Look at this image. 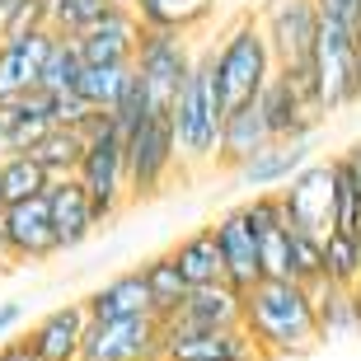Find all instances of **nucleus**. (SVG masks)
<instances>
[{"mask_svg": "<svg viewBox=\"0 0 361 361\" xmlns=\"http://www.w3.org/2000/svg\"><path fill=\"white\" fill-rule=\"evenodd\" d=\"M258 28L272 47L277 71L310 75V52H314V33H319V10L314 0H263L254 10Z\"/></svg>", "mask_w": 361, "mask_h": 361, "instance_id": "nucleus-9", "label": "nucleus"}, {"mask_svg": "<svg viewBox=\"0 0 361 361\" xmlns=\"http://www.w3.org/2000/svg\"><path fill=\"white\" fill-rule=\"evenodd\" d=\"M310 90L319 113H348L361 104V66H357V33L319 24L314 52H310Z\"/></svg>", "mask_w": 361, "mask_h": 361, "instance_id": "nucleus-6", "label": "nucleus"}, {"mask_svg": "<svg viewBox=\"0 0 361 361\" xmlns=\"http://www.w3.org/2000/svg\"><path fill=\"white\" fill-rule=\"evenodd\" d=\"M75 183L85 188L99 230L118 226L122 216H127V207H132V192H127V141L113 127V118L94 136H85L80 164H75Z\"/></svg>", "mask_w": 361, "mask_h": 361, "instance_id": "nucleus-4", "label": "nucleus"}, {"mask_svg": "<svg viewBox=\"0 0 361 361\" xmlns=\"http://www.w3.org/2000/svg\"><path fill=\"white\" fill-rule=\"evenodd\" d=\"M132 10L141 19V28H178V33L197 38L202 28L212 24L216 0H136Z\"/></svg>", "mask_w": 361, "mask_h": 361, "instance_id": "nucleus-26", "label": "nucleus"}, {"mask_svg": "<svg viewBox=\"0 0 361 361\" xmlns=\"http://www.w3.org/2000/svg\"><path fill=\"white\" fill-rule=\"evenodd\" d=\"M127 75H132V61H127V66H85L75 94H80L90 108H104V113H108L113 99L122 94V85H127Z\"/></svg>", "mask_w": 361, "mask_h": 361, "instance_id": "nucleus-32", "label": "nucleus"}, {"mask_svg": "<svg viewBox=\"0 0 361 361\" xmlns=\"http://www.w3.org/2000/svg\"><path fill=\"white\" fill-rule=\"evenodd\" d=\"M314 10H319V24L361 33V0H314Z\"/></svg>", "mask_w": 361, "mask_h": 361, "instance_id": "nucleus-34", "label": "nucleus"}, {"mask_svg": "<svg viewBox=\"0 0 361 361\" xmlns=\"http://www.w3.org/2000/svg\"><path fill=\"white\" fill-rule=\"evenodd\" d=\"M150 361H164V357H150Z\"/></svg>", "mask_w": 361, "mask_h": 361, "instance_id": "nucleus-41", "label": "nucleus"}, {"mask_svg": "<svg viewBox=\"0 0 361 361\" xmlns=\"http://www.w3.org/2000/svg\"><path fill=\"white\" fill-rule=\"evenodd\" d=\"M324 281L334 286H357L361 281V235L357 230H343V226H329L324 230Z\"/></svg>", "mask_w": 361, "mask_h": 361, "instance_id": "nucleus-28", "label": "nucleus"}, {"mask_svg": "<svg viewBox=\"0 0 361 361\" xmlns=\"http://www.w3.org/2000/svg\"><path fill=\"white\" fill-rule=\"evenodd\" d=\"M85 319H122V314H150L146 281L136 268H122L113 277H104L90 295H80Z\"/></svg>", "mask_w": 361, "mask_h": 361, "instance_id": "nucleus-23", "label": "nucleus"}, {"mask_svg": "<svg viewBox=\"0 0 361 361\" xmlns=\"http://www.w3.org/2000/svg\"><path fill=\"white\" fill-rule=\"evenodd\" d=\"M136 272H141V281H146L150 314H155V319H169V314L178 310V300H183V291H188V281L178 277L169 249H164V254H150L146 263H136Z\"/></svg>", "mask_w": 361, "mask_h": 361, "instance_id": "nucleus-27", "label": "nucleus"}, {"mask_svg": "<svg viewBox=\"0 0 361 361\" xmlns=\"http://www.w3.org/2000/svg\"><path fill=\"white\" fill-rule=\"evenodd\" d=\"M0 254L10 268H24V263H52L56 254V235L52 221H47V202L24 197V202H5L0 207Z\"/></svg>", "mask_w": 361, "mask_h": 361, "instance_id": "nucleus-12", "label": "nucleus"}, {"mask_svg": "<svg viewBox=\"0 0 361 361\" xmlns=\"http://www.w3.org/2000/svg\"><path fill=\"white\" fill-rule=\"evenodd\" d=\"M212 235H216V249H221V277L235 291H249L263 277V268H258V230L244 216V202L240 207H226V212L216 216Z\"/></svg>", "mask_w": 361, "mask_h": 361, "instance_id": "nucleus-14", "label": "nucleus"}, {"mask_svg": "<svg viewBox=\"0 0 361 361\" xmlns=\"http://www.w3.org/2000/svg\"><path fill=\"white\" fill-rule=\"evenodd\" d=\"M305 160H314V141H277V136H272L268 146L254 150V155H249V160H244L230 178H235L244 192H258V188L286 183V178H291Z\"/></svg>", "mask_w": 361, "mask_h": 361, "instance_id": "nucleus-20", "label": "nucleus"}, {"mask_svg": "<svg viewBox=\"0 0 361 361\" xmlns=\"http://www.w3.org/2000/svg\"><path fill=\"white\" fill-rule=\"evenodd\" d=\"M192 56H197L192 33H178V28H141L136 52H132V71L141 75V85H146L155 108L174 104L178 85H183L188 66H192Z\"/></svg>", "mask_w": 361, "mask_h": 361, "instance_id": "nucleus-7", "label": "nucleus"}, {"mask_svg": "<svg viewBox=\"0 0 361 361\" xmlns=\"http://www.w3.org/2000/svg\"><path fill=\"white\" fill-rule=\"evenodd\" d=\"M357 66H361V33H357Z\"/></svg>", "mask_w": 361, "mask_h": 361, "instance_id": "nucleus-39", "label": "nucleus"}, {"mask_svg": "<svg viewBox=\"0 0 361 361\" xmlns=\"http://www.w3.org/2000/svg\"><path fill=\"white\" fill-rule=\"evenodd\" d=\"M113 5H136V0H113Z\"/></svg>", "mask_w": 361, "mask_h": 361, "instance_id": "nucleus-40", "label": "nucleus"}, {"mask_svg": "<svg viewBox=\"0 0 361 361\" xmlns=\"http://www.w3.org/2000/svg\"><path fill=\"white\" fill-rule=\"evenodd\" d=\"M212 47V75H216V90H221V104L235 108V104H254L258 90L268 85V75L277 71L272 61V47L258 28L254 10L244 14H230L226 28L207 38Z\"/></svg>", "mask_w": 361, "mask_h": 361, "instance_id": "nucleus-3", "label": "nucleus"}, {"mask_svg": "<svg viewBox=\"0 0 361 361\" xmlns=\"http://www.w3.org/2000/svg\"><path fill=\"white\" fill-rule=\"evenodd\" d=\"M160 357L164 361H221V357H258L249 334L235 329H188V324H160Z\"/></svg>", "mask_w": 361, "mask_h": 361, "instance_id": "nucleus-15", "label": "nucleus"}, {"mask_svg": "<svg viewBox=\"0 0 361 361\" xmlns=\"http://www.w3.org/2000/svg\"><path fill=\"white\" fill-rule=\"evenodd\" d=\"M357 235H361V226H357Z\"/></svg>", "mask_w": 361, "mask_h": 361, "instance_id": "nucleus-43", "label": "nucleus"}, {"mask_svg": "<svg viewBox=\"0 0 361 361\" xmlns=\"http://www.w3.org/2000/svg\"><path fill=\"white\" fill-rule=\"evenodd\" d=\"M324 235H310V230H291L286 240V277L300 281L305 291L324 286V249H319Z\"/></svg>", "mask_w": 361, "mask_h": 361, "instance_id": "nucleus-31", "label": "nucleus"}, {"mask_svg": "<svg viewBox=\"0 0 361 361\" xmlns=\"http://www.w3.org/2000/svg\"><path fill=\"white\" fill-rule=\"evenodd\" d=\"M47 188V174L38 169V160L28 150H14L0 160V207L5 202H24V197H38Z\"/></svg>", "mask_w": 361, "mask_h": 361, "instance_id": "nucleus-30", "label": "nucleus"}, {"mask_svg": "<svg viewBox=\"0 0 361 361\" xmlns=\"http://www.w3.org/2000/svg\"><path fill=\"white\" fill-rule=\"evenodd\" d=\"M24 150L38 160V169L47 178H71V174H75V164H80L85 136L75 132V127H66V122H52V127H47V132H38Z\"/></svg>", "mask_w": 361, "mask_h": 361, "instance_id": "nucleus-25", "label": "nucleus"}, {"mask_svg": "<svg viewBox=\"0 0 361 361\" xmlns=\"http://www.w3.org/2000/svg\"><path fill=\"white\" fill-rule=\"evenodd\" d=\"M14 150H24V136H19V118H14V104L5 99L0 104V160L14 155Z\"/></svg>", "mask_w": 361, "mask_h": 361, "instance_id": "nucleus-35", "label": "nucleus"}, {"mask_svg": "<svg viewBox=\"0 0 361 361\" xmlns=\"http://www.w3.org/2000/svg\"><path fill=\"white\" fill-rule=\"evenodd\" d=\"M221 118H226V104H221V90H216V75H212V47L202 42L192 66H188V75H183V85L174 94V104H169V127H174L183 178L212 174Z\"/></svg>", "mask_w": 361, "mask_h": 361, "instance_id": "nucleus-2", "label": "nucleus"}, {"mask_svg": "<svg viewBox=\"0 0 361 361\" xmlns=\"http://www.w3.org/2000/svg\"><path fill=\"white\" fill-rule=\"evenodd\" d=\"M0 258H5V254H0Z\"/></svg>", "mask_w": 361, "mask_h": 361, "instance_id": "nucleus-44", "label": "nucleus"}, {"mask_svg": "<svg viewBox=\"0 0 361 361\" xmlns=\"http://www.w3.org/2000/svg\"><path fill=\"white\" fill-rule=\"evenodd\" d=\"M357 291H361V281H357Z\"/></svg>", "mask_w": 361, "mask_h": 361, "instance_id": "nucleus-42", "label": "nucleus"}, {"mask_svg": "<svg viewBox=\"0 0 361 361\" xmlns=\"http://www.w3.org/2000/svg\"><path fill=\"white\" fill-rule=\"evenodd\" d=\"M240 329L263 361H300L319 352L314 295L291 277H258L240 291Z\"/></svg>", "mask_w": 361, "mask_h": 361, "instance_id": "nucleus-1", "label": "nucleus"}, {"mask_svg": "<svg viewBox=\"0 0 361 361\" xmlns=\"http://www.w3.org/2000/svg\"><path fill=\"white\" fill-rule=\"evenodd\" d=\"M52 28H28V33H10L0 38V104L5 99H19L38 85V71H42V56L52 47Z\"/></svg>", "mask_w": 361, "mask_h": 361, "instance_id": "nucleus-18", "label": "nucleus"}, {"mask_svg": "<svg viewBox=\"0 0 361 361\" xmlns=\"http://www.w3.org/2000/svg\"><path fill=\"white\" fill-rule=\"evenodd\" d=\"M178 277L188 286H207V281H226L221 277V249H216L212 226H192L188 235H178V244L169 249Z\"/></svg>", "mask_w": 361, "mask_h": 361, "instance_id": "nucleus-24", "label": "nucleus"}, {"mask_svg": "<svg viewBox=\"0 0 361 361\" xmlns=\"http://www.w3.org/2000/svg\"><path fill=\"white\" fill-rule=\"evenodd\" d=\"M221 361H263V357H221Z\"/></svg>", "mask_w": 361, "mask_h": 361, "instance_id": "nucleus-38", "label": "nucleus"}, {"mask_svg": "<svg viewBox=\"0 0 361 361\" xmlns=\"http://www.w3.org/2000/svg\"><path fill=\"white\" fill-rule=\"evenodd\" d=\"M160 324H188V329H235L240 324V291L230 281H207L188 286L178 310Z\"/></svg>", "mask_w": 361, "mask_h": 361, "instance_id": "nucleus-21", "label": "nucleus"}, {"mask_svg": "<svg viewBox=\"0 0 361 361\" xmlns=\"http://www.w3.org/2000/svg\"><path fill=\"white\" fill-rule=\"evenodd\" d=\"M254 104L268 122V136H277V141H314L319 127L329 122L314 104L310 75H295V71H272Z\"/></svg>", "mask_w": 361, "mask_h": 361, "instance_id": "nucleus-8", "label": "nucleus"}, {"mask_svg": "<svg viewBox=\"0 0 361 361\" xmlns=\"http://www.w3.org/2000/svg\"><path fill=\"white\" fill-rule=\"evenodd\" d=\"M160 357V319L155 314H122L90 319L80 338V361H150Z\"/></svg>", "mask_w": 361, "mask_h": 361, "instance_id": "nucleus-10", "label": "nucleus"}, {"mask_svg": "<svg viewBox=\"0 0 361 361\" xmlns=\"http://www.w3.org/2000/svg\"><path fill=\"white\" fill-rule=\"evenodd\" d=\"M122 141H127V192H132V207L160 197L164 188L174 183V174L183 178L174 127H169V108H155L150 118H141Z\"/></svg>", "mask_w": 361, "mask_h": 361, "instance_id": "nucleus-5", "label": "nucleus"}, {"mask_svg": "<svg viewBox=\"0 0 361 361\" xmlns=\"http://www.w3.org/2000/svg\"><path fill=\"white\" fill-rule=\"evenodd\" d=\"M24 314L28 310L19 305V300H0V338H10L19 324H24Z\"/></svg>", "mask_w": 361, "mask_h": 361, "instance_id": "nucleus-36", "label": "nucleus"}, {"mask_svg": "<svg viewBox=\"0 0 361 361\" xmlns=\"http://www.w3.org/2000/svg\"><path fill=\"white\" fill-rule=\"evenodd\" d=\"M10 272H14V268L5 263V258H0V286H5V277H10Z\"/></svg>", "mask_w": 361, "mask_h": 361, "instance_id": "nucleus-37", "label": "nucleus"}, {"mask_svg": "<svg viewBox=\"0 0 361 361\" xmlns=\"http://www.w3.org/2000/svg\"><path fill=\"white\" fill-rule=\"evenodd\" d=\"M85 305L80 300H61V305H52L47 314H38V319L28 324V352H33V361H80V338H85Z\"/></svg>", "mask_w": 361, "mask_h": 361, "instance_id": "nucleus-17", "label": "nucleus"}, {"mask_svg": "<svg viewBox=\"0 0 361 361\" xmlns=\"http://www.w3.org/2000/svg\"><path fill=\"white\" fill-rule=\"evenodd\" d=\"M277 197H281V216H286L291 230L324 235L334 226V169H329V155L305 160L286 183H277Z\"/></svg>", "mask_w": 361, "mask_h": 361, "instance_id": "nucleus-11", "label": "nucleus"}, {"mask_svg": "<svg viewBox=\"0 0 361 361\" xmlns=\"http://www.w3.org/2000/svg\"><path fill=\"white\" fill-rule=\"evenodd\" d=\"M42 202H47V221H52V235H56V254H75L99 235L94 226V212H90V197L85 188L71 178H47L42 188Z\"/></svg>", "mask_w": 361, "mask_h": 361, "instance_id": "nucleus-16", "label": "nucleus"}, {"mask_svg": "<svg viewBox=\"0 0 361 361\" xmlns=\"http://www.w3.org/2000/svg\"><path fill=\"white\" fill-rule=\"evenodd\" d=\"M80 71H85V56H80V47H75V38H61V33H56L52 47H47V56H42L38 85L52 90V94H75Z\"/></svg>", "mask_w": 361, "mask_h": 361, "instance_id": "nucleus-29", "label": "nucleus"}, {"mask_svg": "<svg viewBox=\"0 0 361 361\" xmlns=\"http://www.w3.org/2000/svg\"><path fill=\"white\" fill-rule=\"evenodd\" d=\"M268 136V122L258 113V104H235L226 108L221 118V136H216V155H212V174H235L254 150H263Z\"/></svg>", "mask_w": 361, "mask_h": 361, "instance_id": "nucleus-19", "label": "nucleus"}, {"mask_svg": "<svg viewBox=\"0 0 361 361\" xmlns=\"http://www.w3.org/2000/svg\"><path fill=\"white\" fill-rule=\"evenodd\" d=\"M155 113V104H150V94H146V85H141V75H127V85H122V94L113 99V108H108V118H113V127H118L122 136L132 132L141 118H150Z\"/></svg>", "mask_w": 361, "mask_h": 361, "instance_id": "nucleus-33", "label": "nucleus"}, {"mask_svg": "<svg viewBox=\"0 0 361 361\" xmlns=\"http://www.w3.org/2000/svg\"><path fill=\"white\" fill-rule=\"evenodd\" d=\"M314 329H319V348L329 343H348V338H361V291L357 286H334L324 281L314 286Z\"/></svg>", "mask_w": 361, "mask_h": 361, "instance_id": "nucleus-22", "label": "nucleus"}, {"mask_svg": "<svg viewBox=\"0 0 361 361\" xmlns=\"http://www.w3.org/2000/svg\"><path fill=\"white\" fill-rule=\"evenodd\" d=\"M136 38H141V19H136L132 5H113L94 19L90 28L75 33V47H80L85 66H127L136 52Z\"/></svg>", "mask_w": 361, "mask_h": 361, "instance_id": "nucleus-13", "label": "nucleus"}]
</instances>
